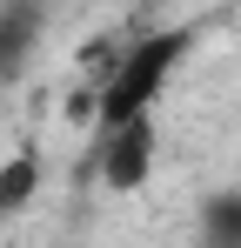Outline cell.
<instances>
[{
    "mask_svg": "<svg viewBox=\"0 0 241 248\" xmlns=\"http://www.w3.org/2000/svg\"><path fill=\"white\" fill-rule=\"evenodd\" d=\"M181 54H188V34H134V41H120L114 61L94 74V127L154 108L167 74L181 67Z\"/></svg>",
    "mask_w": 241,
    "mask_h": 248,
    "instance_id": "obj_1",
    "label": "cell"
},
{
    "mask_svg": "<svg viewBox=\"0 0 241 248\" xmlns=\"http://www.w3.org/2000/svg\"><path fill=\"white\" fill-rule=\"evenodd\" d=\"M154 155H161V121H154V108L94 127V174H101L107 195H141L148 174H154Z\"/></svg>",
    "mask_w": 241,
    "mask_h": 248,
    "instance_id": "obj_2",
    "label": "cell"
},
{
    "mask_svg": "<svg viewBox=\"0 0 241 248\" xmlns=\"http://www.w3.org/2000/svg\"><path fill=\"white\" fill-rule=\"evenodd\" d=\"M34 41H40V0H0V81L20 74Z\"/></svg>",
    "mask_w": 241,
    "mask_h": 248,
    "instance_id": "obj_3",
    "label": "cell"
},
{
    "mask_svg": "<svg viewBox=\"0 0 241 248\" xmlns=\"http://www.w3.org/2000/svg\"><path fill=\"white\" fill-rule=\"evenodd\" d=\"M201 242L241 248V195H208V208H201Z\"/></svg>",
    "mask_w": 241,
    "mask_h": 248,
    "instance_id": "obj_4",
    "label": "cell"
},
{
    "mask_svg": "<svg viewBox=\"0 0 241 248\" xmlns=\"http://www.w3.org/2000/svg\"><path fill=\"white\" fill-rule=\"evenodd\" d=\"M34 188H40V155H14V161L0 168V208L34 202Z\"/></svg>",
    "mask_w": 241,
    "mask_h": 248,
    "instance_id": "obj_5",
    "label": "cell"
}]
</instances>
